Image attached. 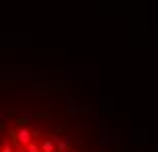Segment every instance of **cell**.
<instances>
[{
	"mask_svg": "<svg viewBox=\"0 0 158 152\" xmlns=\"http://www.w3.org/2000/svg\"><path fill=\"white\" fill-rule=\"evenodd\" d=\"M12 136H15V138H17V142H19V144H23V146H27V144L31 142V138H33V136H31V132L27 128H21V129H19V134H12Z\"/></svg>",
	"mask_w": 158,
	"mask_h": 152,
	"instance_id": "cell-1",
	"label": "cell"
},
{
	"mask_svg": "<svg viewBox=\"0 0 158 152\" xmlns=\"http://www.w3.org/2000/svg\"><path fill=\"white\" fill-rule=\"evenodd\" d=\"M39 148H41V152H56V144L52 140H45Z\"/></svg>",
	"mask_w": 158,
	"mask_h": 152,
	"instance_id": "cell-2",
	"label": "cell"
},
{
	"mask_svg": "<svg viewBox=\"0 0 158 152\" xmlns=\"http://www.w3.org/2000/svg\"><path fill=\"white\" fill-rule=\"evenodd\" d=\"M27 152H41V148L37 146V144H35V142H33V140H31L29 144H27Z\"/></svg>",
	"mask_w": 158,
	"mask_h": 152,
	"instance_id": "cell-3",
	"label": "cell"
},
{
	"mask_svg": "<svg viewBox=\"0 0 158 152\" xmlns=\"http://www.w3.org/2000/svg\"><path fill=\"white\" fill-rule=\"evenodd\" d=\"M70 148V140H66V142H60L58 144V152H66Z\"/></svg>",
	"mask_w": 158,
	"mask_h": 152,
	"instance_id": "cell-4",
	"label": "cell"
},
{
	"mask_svg": "<svg viewBox=\"0 0 158 152\" xmlns=\"http://www.w3.org/2000/svg\"><path fill=\"white\" fill-rule=\"evenodd\" d=\"M0 152H15V150H12L10 144H6V142H4V144H2V150H0Z\"/></svg>",
	"mask_w": 158,
	"mask_h": 152,
	"instance_id": "cell-5",
	"label": "cell"
}]
</instances>
